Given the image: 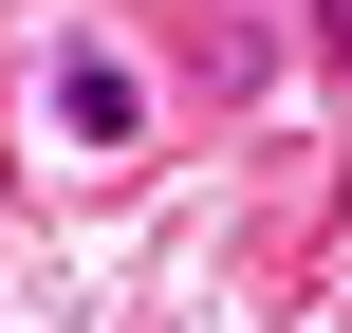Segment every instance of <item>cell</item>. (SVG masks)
<instances>
[{
    "mask_svg": "<svg viewBox=\"0 0 352 333\" xmlns=\"http://www.w3.org/2000/svg\"><path fill=\"white\" fill-rule=\"evenodd\" d=\"M37 111H56V148H74V167H130V148H148V74H130L93 19L37 56Z\"/></svg>",
    "mask_w": 352,
    "mask_h": 333,
    "instance_id": "1",
    "label": "cell"
}]
</instances>
